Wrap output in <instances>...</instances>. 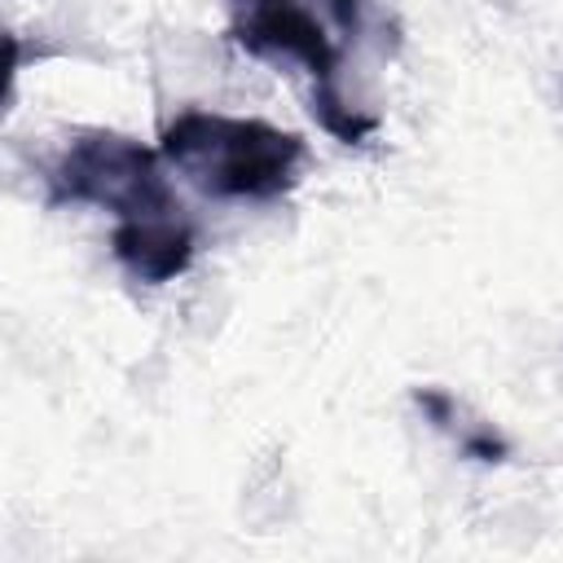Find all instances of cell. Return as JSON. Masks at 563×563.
Returning a JSON list of instances; mask_svg holds the SVG:
<instances>
[{"label": "cell", "mask_w": 563, "mask_h": 563, "mask_svg": "<svg viewBox=\"0 0 563 563\" xmlns=\"http://www.w3.org/2000/svg\"><path fill=\"white\" fill-rule=\"evenodd\" d=\"M229 40L251 57L299 62L312 79V114L343 145H361L378 114L361 84L369 66L391 57L396 22L387 0H224Z\"/></svg>", "instance_id": "cell-1"}, {"label": "cell", "mask_w": 563, "mask_h": 563, "mask_svg": "<svg viewBox=\"0 0 563 563\" xmlns=\"http://www.w3.org/2000/svg\"><path fill=\"white\" fill-rule=\"evenodd\" d=\"M413 405L427 413L431 427H440L466 457L475 462H506L510 457V444L497 435L493 422L475 418L457 396H449L444 387H413Z\"/></svg>", "instance_id": "cell-4"}, {"label": "cell", "mask_w": 563, "mask_h": 563, "mask_svg": "<svg viewBox=\"0 0 563 563\" xmlns=\"http://www.w3.org/2000/svg\"><path fill=\"white\" fill-rule=\"evenodd\" d=\"M163 163L207 198L273 202L299 185L303 141L264 119H238L216 110H185L163 128Z\"/></svg>", "instance_id": "cell-3"}, {"label": "cell", "mask_w": 563, "mask_h": 563, "mask_svg": "<svg viewBox=\"0 0 563 563\" xmlns=\"http://www.w3.org/2000/svg\"><path fill=\"white\" fill-rule=\"evenodd\" d=\"M48 202L114 211V260L145 286L176 282L194 264V224L167 185L163 154L123 132H79L48 167Z\"/></svg>", "instance_id": "cell-2"}]
</instances>
